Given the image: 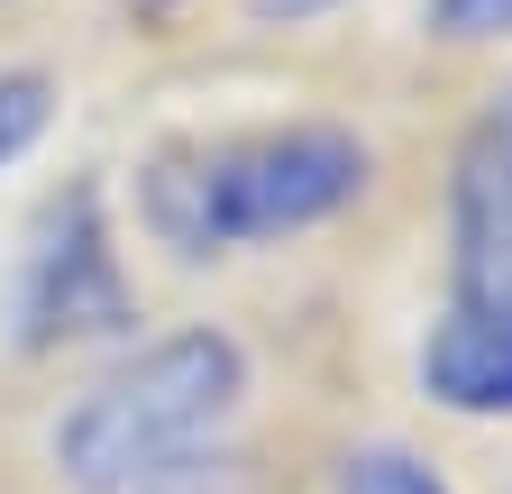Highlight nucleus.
Returning a JSON list of instances; mask_svg holds the SVG:
<instances>
[{"mask_svg": "<svg viewBox=\"0 0 512 494\" xmlns=\"http://www.w3.org/2000/svg\"><path fill=\"white\" fill-rule=\"evenodd\" d=\"M46 119H55V83H46L37 65L0 74V174H10V165L46 138Z\"/></svg>", "mask_w": 512, "mask_h": 494, "instance_id": "0eeeda50", "label": "nucleus"}, {"mask_svg": "<svg viewBox=\"0 0 512 494\" xmlns=\"http://www.w3.org/2000/svg\"><path fill=\"white\" fill-rule=\"evenodd\" d=\"M138 19H174V10H192V0H128Z\"/></svg>", "mask_w": 512, "mask_h": 494, "instance_id": "9d476101", "label": "nucleus"}, {"mask_svg": "<svg viewBox=\"0 0 512 494\" xmlns=\"http://www.w3.org/2000/svg\"><path fill=\"white\" fill-rule=\"evenodd\" d=\"M330 10H348V0H247L256 28H311V19H330Z\"/></svg>", "mask_w": 512, "mask_h": 494, "instance_id": "1a4fd4ad", "label": "nucleus"}, {"mask_svg": "<svg viewBox=\"0 0 512 494\" xmlns=\"http://www.w3.org/2000/svg\"><path fill=\"white\" fill-rule=\"evenodd\" d=\"M247 412V348L211 321L128 348L55 412L46 458L64 494H183L202 485L229 421Z\"/></svg>", "mask_w": 512, "mask_h": 494, "instance_id": "f257e3e1", "label": "nucleus"}, {"mask_svg": "<svg viewBox=\"0 0 512 494\" xmlns=\"http://www.w3.org/2000/svg\"><path fill=\"white\" fill-rule=\"evenodd\" d=\"M330 494H458L421 449H403V440H366V449H348L339 458V485Z\"/></svg>", "mask_w": 512, "mask_h": 494, "instance_id": "423d86ee", "label": "nucleus"}, {"mask_svg": "<svg viewBox=\"0 0 512 494\" xmlns=\"http://www.w3.org/2000/svg\"><path fill=\"white\" fill-rule=\"evenodd\" d=\"M448 220H458V293L512 284V83L494 92V110L476 119L467 147H458Z\"/></svg>", "mask_w": 512, "mask_h": 494, "instance_id": "20e7f679", "label": "nucleus"}, {"mask_svg": "<svg viewBox=\"0 0 512 494\" xmlns=\"http://www.w3.org/2000/svg\"><path fill=\"white\" fill-rule=\"evenodd\" d=\"M128 275H119V247L101 220V193L74 183L55 193L37 238H28V266H19V348H83V339H119L128 330Z\"/></svg>", "mask_w": 512, "mask_h": 494, "instance_id": "7ed1b4c3", "label": "nucleus"}, {"mask_svg": "<svg viewBox=\"0 0 512 494\" xmlns=\"http://www.w3.org/2000/svg\"><path fill=\"white\" fill-rule=\"evenodd\" d=\"M375 156L339 119H284V129H229V138H183L147 156L138 174V220L174 257H229L293 229L339 220L366 202Z\"/></svg>", "mask_w": 512, "mask_h": 494, "instance_id": "f03ea898", "label": "nucleus"}, {"mask_svg": "<svg viewBox=\"0 0 512 494\" xmlns=\"http://www.w3.org/2000/svg\"><path fill=\"white\" fill-rule=\"evenodd\" d=\"M430 37H448V46H503L512 37V0H430Z\"/></svg>", "mask_w": 512, "mask_h": 494, "instance_id": "6e6552de", "label": "nucleus"}, {"mask_svg": "<svg viewBox=\"0 0 512 494\" xmlns=\"http://www.w3.org/2000/svg\"><path fill=\"white\" fill-rule=\"evenodd\" d=\"M421 385H430V403L467 412V421L512 412V284L448 302V321L421 339Z\"/></svg>", "mask_w": 512, "mask_h": 494, "instance_id": "39448f33", "label": "nucleus"}]
</instances>
